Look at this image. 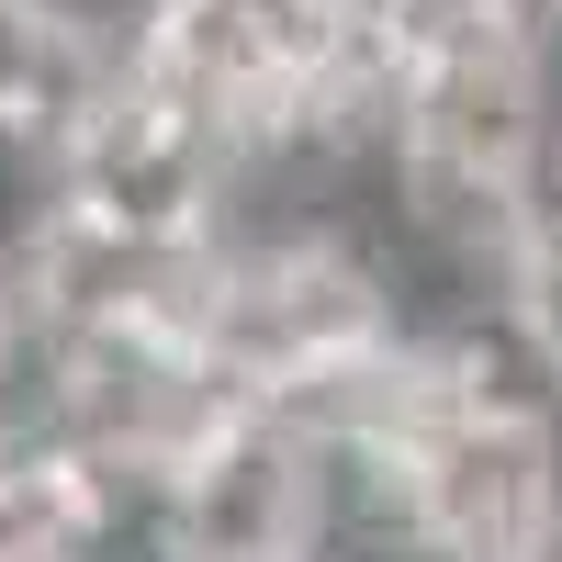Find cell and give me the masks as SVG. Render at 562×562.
<instances>
[{
	"mask_svg": "<svg viewBox=\"0 0 562 562\" xmlns=\"http://www.w3.org/2000/svg\"><path fill=\"white\" fill-rule=\"evenodd\" d=\"M360 506L416 562H562V405L518 338H473L405 439L349 461Z\"/></svg>",
	"mask_w": 562,
	"mask_h": 562,
	"instance_id": "6da1fadb",
	"label": "cell"
},
{
	"mask_svg": "<svg viewBox=\"0 0 562 562\" xmlns=\"http://www.w3.org/2000/svg\"><path fill=\"white\" fill-rule=\"evenodd\" d=\"M338 484H349V461L293 405H225L147 484V518L169 562H315Z\"/></svg>",
	"mask_w": 562,
	"mask_h": 562,
	"instance_id": "7a4b0ae2",
	"label": "cell"
},
{
	"mask_svg": "<svg viewBox=\"0 0 562 562\" xmlns=\"http://www.w3.org/2000/svg\"><path fill=\"white\" fill-rule=\"evenodd\" d=\"M23 349H34V270H23V248H0V394H12Z\"/></svg>",
	"mask_w": 562,
	"mask_h": 562,
	"instance_id": "3957f363",
	"label": "cell"
},
{
	"mask_svg": "<svg viewBox=\"0 0 562 562\" xmlns=\"http://www.w3.org/2000/svg\"><path fill=\"white\" fill-rule=\"evenodd\" d=\"M540 23H551V34H562V0H540Z\"/></svg>",
	"mask_w": 562,
	"mask_h": 562,
	"instance_id": "277c9868",
	"label": "cell"
}]
</instances>
